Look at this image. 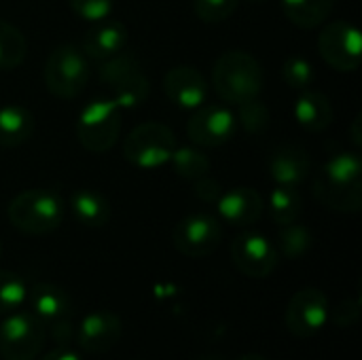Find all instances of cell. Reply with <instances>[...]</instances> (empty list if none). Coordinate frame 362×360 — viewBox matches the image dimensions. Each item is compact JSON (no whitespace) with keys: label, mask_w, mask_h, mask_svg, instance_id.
I'll use <instances>...</instances> for the list:
<instances>
[{"label":"cell","mask_w":362,"mask_h":360,"mask_svg":"<svg viewBox=\"0 0 362 360\" xmlns=\"http://www.w3.org/2000/svg\"><path fill=\"white\" fill-rule=\"evenodd\" d=\"M312 191L329 210L358 212L362 208V159L358 151H341L327 159L314 176Z\"/></svg>","instance_id":"obj_1"},{"label":"cell","mask_w":362,"mask_h":360,"mask_svg":"<svg viewBox=\"0 0 362 360\" xmlns=\"http://www.w3.org/2000/svg\"><path fill=\"white\" fill-rule=\"evenodd\" d=\"M212 87L223 102L238 106L261 98L265 87V70L252 53L233 49L216 59L212 70Z\"/></svg>","instance_id":"obj_2"},{"label":"cell","mask_w":362,"mask_h":360,"mask_svg":"<svg viewBox=\"0 0 362 360\" xmlns=\"http://www.w3.org/2000/svg\"><path fill=\"white\" fill-rule=\"evenodd\" d=\"M11 225L28 236L53 233L64 221V199L51 189H30L8 204Z\"/></svg>","instance_id":"obj_3"},{"label":"cell","mask_w":362,"mask_h":360,"mask_svg":"<svg viewBox=\"0 0 362 360\" xmlns=\"http://www.w3.org/2000/svg\"><path fill=\"white\" fill-rule=\"evenodd\" d=\"M42 76L49 93L62 100H72L81 95L89 83V57L74 45H62L47 57Z\"/></svg>","instance_id":"obj_4"},{"label":"cell","mask_w":362,"mask_h":360,"mask_svg":"<svg viewBox=\"0 0 362 360\" xmlns=\"http://www.w3.org/2000/svg\"><path fill=\"white\" fill-rule=\"evenodd\" d=\"M100 81L106 85L112 93V102L123 108H136L142 102H146L151 83L142 70V66L125 53H119L110 59H104L100 70Z\"/></svg>","instance_id":"obj_5"},{"label":"cell","mask_w":362,"mask_h":360,"mask_svg":"<svg viewBox=\"0 0 362 360\" xmlns=\"http://www.w3.org/2000/svg\"><path fill=\"white\" fill-rule=\"evenodd\" d=\"M176 146V136L168 125L148 121L136 125L127 134L123 142V157L136 168L155 170L170 161Z\"/></svg>","instance_id":"obj_6"},{"label":"cell","mask_w":362,"mask_h":360,"mask_svg":"<svg viewBox=\"0 0 362 360\" xmlns=\"http://www.w3.org/2000/svg\"><path fill=\"white\" fill-rule=\"evenodd\" d=\"M121 134V108L112 100L89 102L76 119V140L91 153H106Z\"/></svg>","instance_id":"obj_7"},{"label":"cell","mask_w":362,"mask_h":360,"mask_svg":"<svg viewBox=\"0 0 362 360\" xmlns=\"http://www.w3.org/2000/svg\"><path fill=\"white\" fill-rule=\"evenodd\" d=\"M45 346V325L32 312H11L0 323V356L34 360Z\"/></svg>","instance_id":"obj_8"},{"label":"cell","mask_w":362,"mask_h":360,"mask_svg":"<svg viewBox=\"0 0 362 360\" xmlns=\"http://www.w3.org/2000/svg\"><path fill=\"white\" fill-rule=\"evenodd\" d=\"M30 303V312L53 331V337L59 342L72 339V335H68L70 329V318L74 314V303L72 297L57 284L51 282H38L28 291V299Z\"/></svg>","instance_id":"obj_9"},{"label":"cell","mask_w":362,"mask_h":360,"mask_svg":"<svg viewBox=\"0 0 362 360\" xmlns=\"http://www.w3.org/2000/svg\"><path fill=\"white\" fill-rule=\"evenodd\" d=\"M320 57L339 72H354L362 62L361 30L350 21H331L318 36Z\"/></svg>","instance_id":"obj_10"},{"label":"cell","mask_w":362,"mask_h":360,"mask_svg":"<svg viewBox=\"0 0 362 360\" xmlns=\"http://www.w3.org/2000/svg\"><path fill=\"white\" fill-rule=\"evenodd\" d=\"M172 242L176 250L191 259H204L216 252L223 242V227L212 214H189L176 223L172 231Z\"/></svg>","instance_id":"obj_11"},{"label":"cell","mask_w":362,"mask_h":360,"mask_svg":"<svg viewBox=\"0 0 362 360\" xmlns=\"http://www.w3.org/2000/svg\"><path fill=\"white\" fill-rule=\"evenodd\" d=\"M329 299L320 289H303L293 295L286 308V329L293 337L310 339L329 325Z\"/></svg>","instance_id":"obj_12"},{"label":"cell","mask_w":362,"mask_h":360,"mask_svg":"<svg viewBox=\"0 0 362 360\" xmlns=\"http://www.w3.org/2000/svg\"><path fill=\"white\" fill-rule=\"evenodd\" d=\"M231 259L240 274L252 280H261L274 274L280 257L272 240L261 233L246 231L231 242Z\"/></svg>","instance_id":"obj_13"},{"label":"cell","mask_w":362,"mask_h":360,"mask_svg":"<svg viewBox=\"0 0 362 360\" xmlns=\"http://www.w3.org/2000/svg\"><path fill=\"white\" fill-rule=\"evenodd\" d=\"M238 121L233 110L223 104H204L193 110L187 123V136L197 146H221L233 138Z\"/></svg>","instance_id":"obj_14"},{"label":"cell","mask_w":362,"mask_h":360,"mask_svg":"<svg viewBox=\"0 0 362 360\" xmlns=\"http://www.w3.org/2000/svg\"><path fill=\"white\" fill-rule=\"evenodd\" d=\"M123 333V323L115 312L98 310L87 314L78 329H76V342L81 350L89 354H104L117 346Z\"/></svg>","instance_id":"obj_15"},{"label":"cell","mask_w":362,"mask_h":360,"mask_svg":"<svg viewBox=\"0 0 362 360\" xmlns=\"http://www.w3.org/2000/svg\"><path fill=\"white\" fill-rule=\"evenodd\" d=\"M163 91L172 104L185 110H195L208 100V83L193 66H174L163 76Z\"/></svg>","instance_id":"obj_16"},{"label":"cell","mask_w":362,"mask_h":360,"mask_svg":"<svg viewBox=\"0 0 362 360\" xmlns=\"http://www.w3.org/2000/svg\"><path fill=\"white\" fill-rule=\"evenodd\" d=\"M263 208V197L252 187H233L225 191L216 202L218 216L233 227L255 225L261 219Z\"/></svg>","instance_id":"obj_17"},{"label":"cell","mask_w":362,"mask_h":360,"mask_svg":"<svg viewBox=\"0 0 362 360\" xmlns=\"http://www.w3.org/2000/svg\"><path fill=\"white\" fill-rule=\"evenodd\" d=\"M267 168H269V176L276 185L299 187L310 176L312 163H310L305 149L288 142V144H280L278 149H274Z\"/></svg>","instance_id":"obj_18"},{"label":"cell","mask_w":362,"mask_h":360,"mask_svg":"<svg viewBox=\"0 0 362 360\" xmlns=\"http://www.w3.org/2000/svg\"><path fill=\"white\" fill-rule=\"evenodd\" d=\"M125 45H127V28L121 21L104 19L98 21V25L85 34L81 49L89 59L104 62L123 53Z\"/></svg>","instance_id":"obj_19"},{"label":"cell","mask_w":362,"mask_h":360,"mask_svg":"<svg viewBox=\"0 0 362 360\" xmlns=\"http://www.w3.org/2000/svg\"><path fill=\"white\" fill-rule=\"evenodd\" d=\"M293 112H295L297 123L312 134L325 132L333 123V117H335L331 100L325 93L314 91V89L299 91V98L293 106Z\"/></svg>","instance_id":"obj_20"},{"label":"cell","mask_w":362,"mask_h":360,"mask_svg":"<svg viewBox=\"0 0 362 360\" xmlns=\"http://www.w3.org/2000/svg\"><path fill=\"white\" fill-rule=\"evenodd\" d=\"M70 210L78 225L100 229L110 221V202L93 189H78L70 195Z\"/></svg>","instance_id":"obj_21"},{"label":"cell","mask_w":362,"mask_h":360,"mask_svg":"<svg viewBox=\"0 0 362 360\" xmlns=\"http://www.w3.org/2000/svg\"><path fill=\"white\" fill-rule=\"evenodd\" d=\"M34 134V115L19 104L0 108V146L15 149L25 144Z\"/></svg>","instance_id":"obj_22"},{"label":"cell","mask_w":362,"mask_h":360,"mask_svg":"<svg viewBox=\"0 0 362 360\" xmlns=\"http://www.w3.org/2000/svg\"><path fill=\"white\" fill-rule=\"evenodd\" d=\"M333 2L335 0H282V8L291 23L301 30H314L329 19Z\"/></svg>","instance_id":"obj_23"},{"label":"cell","mask_w":362,"mask_h":360,"mask_svg":"<svg viewBox=\"0 0 362 360\" xmlns=\"http://www.w3.org/2000/svg\"><path fill=\"white\" fill-rule=\"evenodd\" d=\"M267 210L272 221L282 227V225H291L297 223L301 212H303V202L301 195L297 191V187H284V185H276L267 197Z\"/></svg>","instance_id":"obj_24"},{"label":"cell","mask_w":362,"mask_h":360,"mask_svg":"<svg viewBox=\"0 0 362 360\" xmlns=\"http://www.w3.org/2000/svg\"><path fill=\"white\" fill-rule=\"evenodd\" d=\"M168 163H172L174 174L185 180H197L202 176H208L212 168L210 157L195 146H176Z\"/></svg>","instance_id":"obj_25"},{"label":"cell","mask_w":362,"mask_h":360,"mask_svg":"<svg viewBox=\"0 0 362 360\" xmlns=\"http://www.w3.org/2000/svg\"><path fill=\"white\" fill-rule=\"evenodd\" d=\"M314 248V233L297 223L291 225H282L278 231V242H276V250L278 255L286 257V259H301L305 257L310 250Z\"/></svg>","instance_id":"obj_26"},{"label":"cell","mask_w":362,"mask_h":360,"mask_svg":"<svg viewBox=\"0 0 362 360\" xmlns=\"http://www.w3.org/2000/svg\"><path fill=\"white\" fill-rule=\"evenodd\" d=\"M25 36L8 21H0V70H15L25 59Z\"/></svg>","instance_id":"obj_27"},{"label":"cell","mask_w":362,"mask_h":360,"mask_svg":"<svg viewBox=\"0 0 362 360\" xmlns=\"http://www.w3.org/2000/svg\"><path fill=\"white\" fill-rule=\"evenodd\" d=\"M269 108L265 106L263 100L255 98V100H248L244 104H238V115H235V121L244 127L246 134L250 136H259V134H265L267 127H269Z\"/></svg>","instance_id":"obj_28"},{"label":"cell","mask_w":362,"mask_h":360,"mask_svg":"<svg viewBox=\"0 0 362 360\" xmlns=\"http://www.w3.org/2000/svg\"><path fill=\"white\" fill-rule=\"evenodd\" d=\"M282 79L284 83L293 89V91H305L312 89L314 81H316V70L314 64L301 55H291L284 64H282Z\"/></svg>","instance_id":"obj_29"},{"label":"cell","mask_w":362,"mask_h":360,"mask_svg":"<svg viewBox=\"0 0 362 360\" xmlns=\"http://www.w3.org/2000/svg\"><path fill=\"white\" fill-rule=\"evenodd\" d=\"M28 299V286L23 278L13 272H0V316L11 314Z\"/></svg>","instance_id":"obj_30"},{"label":"cell","mask_w":362,"mask_h":360,"mask_svg":"<svg viewBox=\"0 0 362 360\" xmlns=\"http://www.w3.org/2000/svg\"><path fill=\"white\" fill-rule=\"evenodd\" d=\"M238 4L240 0H193V11L206 23H218L229 19Z\"/></svg>","instance_id":"obj_31"},{"label":"cell","mask_w":362,"mask_h":360,"mask_svg":"<svg viewBox=\"0 0 362 360\" xmlns=\"http://www.w3.org/2000/svg\"><path fill=\"white\" fill-rule=\"evenodd\" d=\"M68 4L74 15L91 23L104 21L112 13V0H68Z\"/></svg>","instance_id":"obj_32"},{"label":"cell","mask_w":362,"mask_h":360,"mask_svg":"<svg viewBox=\"0 0 362 360\" xmlns=\"http://www.w3.org/2000/svg\"><path fill=\"white\" fill-rule=\"evenodd\" d=\"M361 299L358 297H348V299L339 301L329 312V320L339 329H348V327H352V325H356L361 320Z\"/></svg>","instance_id":"obj_33"},{"label":"cell","mask_w":362,"mask_h":360,"mask_svg":"<svg viewBox=\"0 0 362 360\" xmlns=\"http://www.w3.org/2000/svg\"><path fill=\"white\" fill-rule=\"evenodd\" d=\"M193 193L197 199H202L204 204H216L218 197L223 195V189H221V182L212 176H202L197 180H193Z\"/></svg>","instance_id":"obj_34"},{"label":"cell","mask_w":362,"mask_h":360,"mask_svg":"<svg viewBox=\"0 0 362 360\" xmlns=\"http://www.w3.org/2000/svg\"><path fill=\"white\" fill-rule=\"evenodd\" d=\"M40 360H83V359H81L74 350H70V348L62 346V348H55V350L47 352V354H45Z\"/></svg>","instance_id":"obj_35"},{"label":"cell","mask_w":362,"mask_h":360,"mask_svg":"<svg viewBox=\"0 0 362 360\" xmlns=\"http://www.w3.org/2000/svg\"><path fill=\"white\" fill-rule=\"evenodd\" d=\"M361 115H356L354 117V121H352V140H354V144H356V149H361L362 146V132H361Z\"/></svg>","instance_id":"obj_36"},{"label":"cell","mask_w":362,"mask_h":360,"mask_svg":"<svg viewBox=\"0 0 362 360\" xmlns=\"http://www.w3.org/2000/svg\"><path fill=\"white\" fill-rule=\"evenodd\" d=\"M238 360H269V359H265V356H261V354H244V356H240Z\"/></svg>","instance_id":"obj_37"},{"label":"cell","mask_w":362,"mask_h":360,"mask_svg":"<svg viewBox=\"0 0 362 360\" xmlns=\"http://www.w3.org/2000/svg\"><path fill=\"white\" fill-rule=\"evenodd\" d=\"M248 2H255V4H261V2H267V0H248Z\"/></svg>","instance_id":"obj_38"},{"label":"cell","mask_w":362,"mask_h":360,"mask_svg":"<svg viewBox=\"0 0 362 360\" xmlns=\"http://www.w3.org/2000/svg\"><path fill=\"white\" fill-rule=\"evenodd\" d=\"M0 255H2V246H0Z\"/></svg>","instance_id":"obj_39"}]
</instances>
